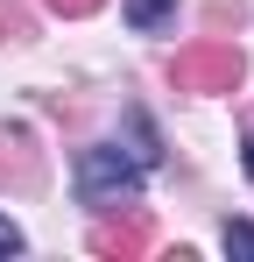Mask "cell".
<instances>
[{"mask_svg":"<svg viewBox=\"0 0 254 262\" xmlns=\"http://www.w3.org/2000/svg\"><path fill=\"white\" fill-rule=\"evenodd\" d=\"M42 7H49V14H71V21H78V14H92L99 0H42Z\"/></svg>","mask_w":254,"mask_h":262,"instance_id":"obj_7","label":"cell"},{"mask_svg":"<svg viewBox=\"0 0 254 262\" xmlns=\"http://www.w3.org/2000/svg\"><path fill=\"white\" fill-rule=\"evenodd\" d=\"M141 156H120V149H85L78 156V199L85 206H113V199H134L141 191Z\"/></svg>","mask_w":254,"mask_h":262,"instance_id":"obj_1","label":"cell"},{"mask_svg":"<svg viewBox=\"0 0 254 262\" xmlns=\"http://www.w3.org/2000/svg\"><path fill=\"white\" fill-rule=\"evenodd\" d=\"M226 248H240V255H254V220H226Z\"/></svg>","mask_w":254,"mask_h":262,"instance_id":"obj_5","label":"cell"},{"mask_svg":"<svg viewBox=\"0 0 254 262\" xmlns=\"http://www.w3.org/2000/svg\"><path fill=\"white\" fill-rule=\"evenodd\" d=\"M247 177H254V135H247Z\"/></svg>","mask_w":254,"mask_h":262,"instance_id":"obj_8","label":"cell"},{"mask_svg":"<svg viewBox=\"0 0 254 262\" xmlns=\"http://www.w3.org/2000/svg\"><path fill=\"white\" fill-rule=\"evenodd\" d=\"M156 248V227L134 213V220H99L92 227V255H106V262H141Z\"/></svg>","mask_w":254,"mask_h":262,"instance_id":"obj_3","label":"cell"},{"mask_svg":"<svg viewBox=\"0 0 254 262\" xmlns=\"http://www.w3.org/2000/svg\"><path fill=\"white\" fill-rule=\"evenodd\" d=\"M0 255H21V227H14L7 213H0Z\"/></svg>","mask_w":254,"mask_h":262,"instance_id":"obj_6","label":"cell"},{"mask_svg":"<svg viewBox=\"0 0 254 262\" xmlns=\"http://www.w3.org/2000/svg\"><path fill=\"white\" fill-rule=\"evenodd\" d=\"M176 21V0H127V29H141V36H156Z\"/></svg>","mask_w":254,"mask_h":262,"instance_id":"obj_4","label":"cell"},{"mask_svg":"<svg viewBox=\"0 0 254 262\" xmlns=\"http://www.w3.org/2000/svg\"><path fill=\"white\" fill-rule=\"evenodd\" d=\"M169 78H176V92H233L240 85V50L233 43H191L169 57Z\"/></svg>","mask_w":254,"mask_h":262,"instance_id":"obj_2","label":"cell"}]
</instances>
